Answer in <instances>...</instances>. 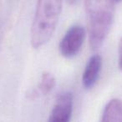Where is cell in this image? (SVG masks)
<instances>
[{
    "instance_id": "6da1fadb",
    "label": "cell",
    "mask_w": 122,
    "mask_h": 122,
    "mask_svg": "<svg viewBox=\"0 0 122 122\" xmlns=\"http://www.w3.org/2000/svg\"><path fill=\"white\" fill-rule=\"evenodd\" d=\"M113 0H85L88 35L92 50L103 44L112 26L115 12Z\"/></svg>"
},
{
    "instance_id": "7a4b0ae2",
    "label": "cell",
    "mask_w": 122,
    "mask_h": 122,
    "mask_svg": "<svg viewBox=\"0 0 122 122\" xmlns=\"http://www.w3.org/2000/svg\"><path fill=\"white\" fill-rule=\"evenodd\" d=\"M62 10V0H38L30 31V43L39 49L51 39Z\"/></svg>"
},
{
    "instance_id": "3957f363",
    "label": "cell",
    "mask_w": 122,
    "mask_h": 122,
    "mask_svg": "<svg viewBox=\"0 0 122 122\" xmlns=\"http://www.w3.org/2000/svg\"><path fill=\"white\" fill-rule=\"evenodd\" d=\"M86 32L80 25H74L65 33L60 40L59 49L60 54L65 58L75 57L81 49L85 39Z\"/></svg>"
},
{
    "instance_id": "277c9868",
    "label": "cell",
    "mask_w": 122,
    "mask_h": 122,
    "mask_svg": "<svg viewBox=\"0 0 122 122\" xmlns=\"http://www.w3.org/2000/svg\"><path fill=\"white\" fill-rule=\"evenodd\" d=\"M74 97L71 92L65 91L59 94L56 103L49 115V122H68L73 111Z\"/></svg>"
},
{
    "instance_id": "5b68a950",
    "label": "cell",
    "mask_w": 122,
    "mask_h": 122,
    "mask_svg": "<svg viewBox=\"0 0 122 122\" xmlns=\"http://www.w3.org/2000/svg\"><path fill=\"white\" fill-rule=\"evenodd\" d=\"M101 68L102 58L100 55L94 54L89 59L82 77V83L85 89L90 90L96 84Z\"/></svg>"
},
{
    "instance_id": "8992f818",
    "label": "cell",
    "mask_w": 122,
    "mask_h": 122,
    "mask_svg": "<svg viewBox=\"0 0 122 122\" xmlns=\"http://www.w3.org/2000/svg\"><path fill=\"white\" fill-rule=\"evenodd\" d=\"M102 122H122V100L112 99L107 103L102 114Z\"/></svg>"
},
{
    "instance_id": "52a82bcc",
    "label": "cell",
    "mask_w": 122,
    "mask_h": 122,
    "mask_svg": "<svg viewBox=\"0 0 122 122\" xmlns=\"http://www.w3.org/2000/svg\"><path fill=\"white\" fill-rule=\"evenodd\" d=\"M55 86V77L50 72H44L41 75V80L37 86L39 95H46L49 94Z\"/></svg>"
},
{
    "instance_id": "ba28073f",
    "label": "cell",
    "mask_w": 122,
    "mask_h": 122,
    "mask_svg": "<svg viewBox=\"0 0 122 122\" xmlns=\"http://www.w3.org/2000/svg\"><path fill=\"white\" fill-rule=\"evenodd\" d=\"M119 68L122 71V39L120 41V44H119Z\"/></svg>"
},
{
    "instance_id": "9c48e42d",
    "label": "cell",
    "mask_w": 122,
    "mask_h": 122,
    "mask_svg": "<svg viewBox=\"0 0 122 122\" xmlns=\"http://www.w3.org/2000/svg\"><path fill=\"white\" fill-rule=\"evenodd\" d=\"M67 2L69 3V4H75V3L77 2V0H66Z\"/></svg>"
},
{
    "instance_id": "30bf717a",
    "label": "cell",
    "mask_w": 122,
    "mask_h": 122,
    "mask_svg": "<svg viewBox=\"0 0 122 122\" xmlns=\"http://www.w3.org/2000/svg\"><path fill=\"white\" fill-rule=\"evenodd\" d=\"M113 1L115 3H119V2H120V1H122V0H113Z\"/></svg>"
}]
</instances>
